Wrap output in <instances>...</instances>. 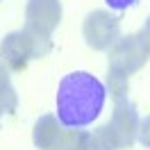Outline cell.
Returning <instances> with one entry per match:
<instances>
[{"label":"cell","instance_id":"5b68a950","mask_svg":"<svg viewBox=\"0 0 150 150\" xmlns=\"http://www.w3.org/2000/svg\"><path fill=\"white\" fill-rule=\"evenodd\" d=\"M34 57V43L28 32H11L0 46V62L7 71H23Z\"/></svg>","mask_w":150,"mask_h":150},{"label":"cell","instance_id":"277c9868","mask_svg":"<svg viewBox=\"0 0 150 150\" xmlns=\"http://www.w3.org/2000/svg\"><path fill=\"white\" fill-rule=\"evenodd\" d=\"M86 46L93 50H107L118 41V18L105 9H96L86 16L82 25Z\"/></svg>","mask_w":150,"mask_h":150},{"label":"cell","instance_id":"3957f363","mask_svg":"<svg viewBox=\"0 0 150 150\" xmlns=\"http://www.w3.org/2000/svg\"><path fill=\"white\" fill-rule=\"evenodd\" d=\"M148 59H150V46L146 43V39L141 37V32L123 37L112 46V52H109V75H118V77L127 80Z\"/></svg>","mask_w":150,"mask_h":150},{"label":"cell","instance_id":"ba28073f","mask_svg":"<svg viewBox=\"0 0 150 150\" xmlns=\"http://www.w3.org/2000/svg\"><path fill=\"white\" fill-rule=\"evenodd\" d=\"M59 150H100L98 137L91 132H82V130H73L64 134V141Z\"/></svg>","mask_w":150,"mask_h":150},{"label":"cell","instance_id":"7c38bea8","mask_svg":"<svg viewBox=\"0 0 150 150\" xmlns=\"http://www.w3.org/2000/svg\"><path fill=\"white\" fill-rule=\"evenodd\" d=\"M141 37L146 39V43L150 46V18L146 21V28H143V32H141Z\"/></svg>","mask_w":150,"mask_h":150},{"label":"cell","instance_id":"6da1fadb","mask_svg":"<svg viewBox=\"0 0 150 150\" xmlns=\"http://www.w3.org/2000/svg\"><path fill=\"white\" fill-rule=\"evenodd\" d=\"M105 100L107 89L96 75L84 71L68 73L57 89V118L68 130L86 127L100 116Z\"/></svg>","mask_w":150,"mask_h":150},{"label":"cell","instance_id":"7a4b0ae2","mask_svg":"<svg viewBox=\"0 0 150 150\" xmlns=\"http://www.w3.org/2000/svg\"><path fill=\"white\" fill-rule=\"evenodd\" d=\"M137 130H139V116H137L134 105L127 103L125 98L116 100V107H114V114H112V118H109V123H105L103 127L96 132L100 150L130 148L132 143H134Z\"/></svg>","mask_w":150,"mask_h":150},{"label":"cell","instance_id":"8992f818","mask_svg":"<svg viewBox=\"0 0 150 150\" xmlns=\"http://www.w3.org/2000/svg\"><path fill=\"white\" fill-rule=\"evenodd\" d=\"M28 28H34L43 34H50L62 21V2L59 0H28L25 9Z\"/></svg>","mask_w":150,"mask_h":150},{"label":"cell","instance_id":"30bf717a","mask_svg":"<svg viewBox=\"0 0 150 150\" xmlns=\"http://www.w3.org/2000/svg\"><path fill=\"white\" fill-rule=\"evenodd\" d=\"M137 134H139L141 143H143L146 148H150V116H148V118H143V123L139 125V130H137Z\"/></svg>","mask_w":150,"mask_h":150},{"label":"cell","instance_id":"9c48e42d","mask_svg":"<svg viewBox=\"0 0 150 150\" xmlns=\"http://www.w3.org/2000/svg\"><path fill=\"white\" fill-rule=\"evenodd\" d=\"M14 107H16V93H14V86L9 82L7 68L0 62V118H2V114L14 112Z\"/></svg>","mask_w":150,"mask_h":150},{"label":"cell","instance_id":"8fae6325","mask_svg":"<svg viewBox=\"0 0 150 150\" xmlns=\"http://www.w3.org/2000/svg\"><path fill=\"white\" fill-rule=\"evenodd\" d=\"M105 2H107L112 9H118V11H121V9H127V7H132L137 0H105Z\"/></svg>","mask_w":150,"mask_h":150},{"label":"cell","instance_id":"52a82bcc","mask_svg":"<svg viewBox=\"0 0 150 150\" xmlns=\"http://www.w3.org/2000/svg\"><path fill=\"white\" fill-rule=\"evenodd\" d=\"M66 132L62 130V123L55 116H41L37 123H34V132H32V139H34V146L41 150H59L62 141H64Z\"/></svg>","mask_w":150,"mask_h":150}]
</instances>
